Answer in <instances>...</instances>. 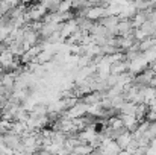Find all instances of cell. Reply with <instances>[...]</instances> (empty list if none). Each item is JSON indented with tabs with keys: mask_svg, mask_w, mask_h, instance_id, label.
I'll return each mask as SVG.
<instances>
[{
	"mask_svg": "<svg viewBox=\"0 0 156 155\" xmlns=\"http://www.w3.org/2000/svg\"><path fill=\"white\" fill-rule=\"evenodd\" d=\"M135 108H136V105H133L132 102H124L123 106L120 108V114H133Z\"/></svg>",
	"mask_w": 156,
	"mask_h": 155,
	"instance_id": "2",
	"label": "cell"
},
{
	"mask_svg": "<svg viewBox=\"0 0 156 155\" xmlns=\"http://www.w3.org/2000/svg\"><path fill=\"white\" fill-rule=\"evenodd\" d=\"M71 8H73V3H71V2H62V3H59L56 12H58V14H65V12H70Z\"/></svg>",
	"mask_w": 156,
	"mask_h": 155,
	"instance_id": "3",
	"label": "cell"
},
{
	"mask_svg": "<svg viewBox=\"0 0 156 155\" xmlns=\"http://www.w3.org/2000/svg\"><path fill=\"white\" fill-rule=\"evenodd\" d=\"M132 140H133V138H132V134H130L129 131H124L121 135H118V137H117L115 143L118 145V148H120L121 151H124V149L129 146V143H130Z\"/></svg>",
	"mask_w": 156,
	"mask_h": 155,
	"instance_id": "1",
	"label": "cell"
},
{
	"mask_svg": "<svg viewBox=\"0 0 156 155\" xmlns=\"http://www.w3.org/2000/svg\"><path fill=\"white\" fill-rule=\"evenodd\" d=\"M96 155H103V154H100V152H99V149H96Z\"/></svg>",
	"mask_w": 156,
	"mask_h": 155,
	"instance_id": "7",
	"label": "cell"
},
{
	"mask_svg": "<svg viewBox=\"0 0 156 155\" xmlns=\"http://www.w3.org/2000/svg\"><path fill=\"white\" fill-rule=\"evenodd\" d=\"M118 155H130V154H129V152H126V151H120Z\"/></svg>",
	"mask_w": 156,
	"mask_h": 155,
	"instance_id": "6",
	"label": "cell"
},
{
	"mask_svg": "<svg viewBox=\"0 0 156 155\" xmlns=\"http://www.w3.org/2000/svg\"><path fill=\"white\" fill-rule=\"evenodd\" d=\"M146 38H149V37H147V34H146L144 31H141V29H133V40H135L136 43H141V41H144Z\"/></svg>",
	"mask_w": 156,
	"mask_h": 155,
	"instance_id": "4",
	"label": "cell"
},
{
	"mask_svg": "<svg viewBox=\"0 0 156 155\" xmlns=\"http://www.w3.org/2000/svg\"><path fill=\"white\" fill-rule=\"evenodd\" d=\"M149 87H153V88H156V75L152 78V81H150V84H149Z\"/></svg>",
	"mask_w": 156,
	"mask_h": 155,
	"instance_id": "5",
	"label": "cell"
}]
</instances>
